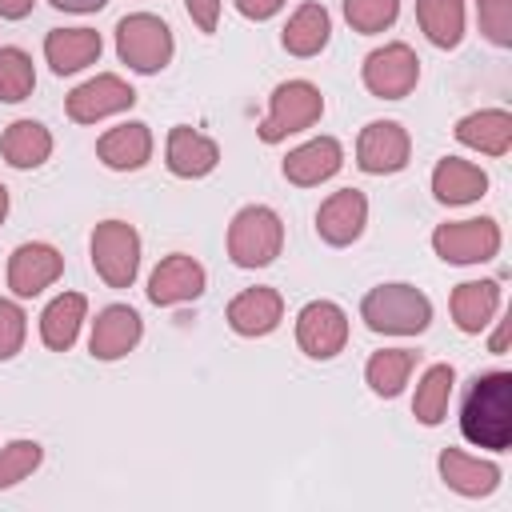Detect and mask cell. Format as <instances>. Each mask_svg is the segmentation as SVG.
I'll use <instances>...</instances> for the list:
<instances>
[{
	"instance_id": "obj_1",
	"label": "cell",
	"mask_w": 512,
	"mask_h": 512,
	"mask_svg": "<svg viewBox=\"0 0 512 512\" xmlns=\"http://www.w3.org/2000/svg\"><path fill=\"white\" fill-rule=\"evenodd\" d=\"M460 432L476 448L492 452L512 444V372H484L472 380L460 408Z\"/></svg>"
},
{
	"instance_id": "obj_2",
	"label": "cell",
	"mask_w": 512,
	"mask_h": 512,
	"mask_svg": "<svg viewBox=\"0 0 512 512\" xmlns=\"http://www.w3.org/2000/svg\"><path fill=\"white\" fill-rule=\"evenodd\" d=\"M360 320L376 336H420L432 324V300L416 284H376L360 300Z\"/></svg>"
},
{
	"instance_id": "obj_3",
	"label": "cell",
	"mask_w": 512,
	"mask_h": 512,
	"mask_svg": "<svg viewBox=\"0 0 512 512\" xmlns=\"http://www.w3.org/2000/svg\"><path fill=\"white\" fill-rule=\"evenodd\" d=\"M284 252V224L268 204H244L228 224V260L236 268H268Z\"/></svg>"
},
{
	"instance_id": "obj_4",
	"label": "cell",
	"mask_w": 512,
	"mask_h": 512,
	"mask_svg": "<svg viewBox=\"0 0 512 512\" xmlns=\"http://www.w3.org/2000/svg\"><path fill=\"white\" fill-rule=\"evenodd\" d=\"M172 52H176L172 28L160 16H152V12L120 16V24H116V56L132 72H140V76L164 72L172 64Z\"/></svg>"
},
{
	"instance_id": "obj_5",
	"label": "cell",
	"mask_w": 512,
	"mask_h": 512,
	"mask_svg": "<svg viewBox=\"0 0 512 512\" xmlns=\"http://www.w3.org/2000/svg\"><path fill=\"white\" fill-rule=\"evenodd\" d=\"M92 268L108 288H132L140 272V232L128 220H100L88 236Z\"/></svg>"
},
{
	"instance_id": "obj_6",
	"label": "cell",
	"mask_w": 512,
	"mask_h": 512,
	"mask_svg": "<svg viewBox=\"0 0 512 512\" xmlns=\"http://www.w3.org/2000/svg\"><path fill=\"white\" fill-rule=\"evenodd\" d=\"M324 116V96L312 80H284L272 88L268 100V116L260 124V140L264 144H280L304 128H312Z\"/></svg>"
},
{
	"instance_id": "obj_7",
	"label": "cell",
	"mask_w": 512,
	"mask_h": 512,
	"mask_svg": "<svg viewBox=\"0 0 512 512\" xmlns=\"http://www.w3.org/2000/svg\"><path fill=\"white\" fill-rule=\"evenodd\" d=\"M360 80H364V88H368L372 96H380V100H404V96L420 84V56H416L408 44L392 40V44L372 48V52L364 56Z\"/></svg>"
},
{
	"instance_id": "obj_8",
	"label": "cell",
	"mask_w": 512,
	"mask_h": 512,
	"mask_svg": "<svg viewBox=\"0 0 512 512\" xmlns=\"http://www.w3.org/2000/svg\"><path fill=\"white\" fill-rule=\"evenodd\" d=\"M432 248L444 264H484L500 252V224L492 216L448 220L432 232Z\"/></svg>"
},
{
	"instance_id": "obj_9",
	"label": "cell",
	"mask_w": 512,
	"mask_h": 512,
	"mask_svg": "<svg viewBox=\"0 0 512 512\" xmlns=\"http://www.w3.org/2000/svg\"><path fill=\"white\" fill-rule=\"evenodd\" d=\"M412 160V136L400 120H372L356 136V168L368 176L404 172Z\"/></svg>"
},
{
	"instance_id": "obj_10",
	"label": "cell",
	"mask_w": 512,
	"mask_h": 512,
	"mask_svg": "<svg viewBox=\"0 0 512 512\" xmlns=\"http://www.w3.org/2000/svg\"><path fill=\"white\" fill-rule=\"evenodd\" d=\"M296 344L308 360H332L348 344V312L336 300H308L296 312Z\"/></svg>"
},
{
	"instance_id": "obj_11",
	"label": "cell",
	"mask_w": 512,
	"mask_h": 512,
	"mask_svg": "<svg viewBox=\"0 0 512 512\" xmlns=\"http://www.w3.org/2000/svg\"><path fill=\"white\" fill-rule=\"evenodd\" d=\"M132 104H136V88L116 72H100V76H92L68 92L64 112L72 124H96V120L128 112Z\"/></svg>"
},
{
	"instance_id": "obj_12",
	"label": "cell",
	"mask_w": 512,
	"mask_h": 512,
	"mask_svg": "<svg viewBox=\"0 0 512 512\" xmlns=\"http://www.w3.org/2000/svg\"><path fill=\"white\" fill-rule=\"evenodd\" d=\"M208 288V272L196 256L188 252H172L164 256L152 276H148V300L156 308H176V304H188V300H200Z\"/></svg>"
},
{
	"instance_id": "obj_13",
	"label": "cell",
	"mask_w": 512,
	"mask_h": 512,
	"mask_svg": "<svg viewBox=\"0 0 512 512\" xmlns=\"http://www.w3.org/2000/svg\"><path fill=\"white\" fill-rule=\"evenodd\" d=\"M64 276V256L60 248L44 244V240H28V244H16L12 256H8V288L12 296L20 300H32L40 296L48 284H56Z\"/></svg>"
},
{
	"instance_id": "obj_14",
	"label": "cell",
	"mask_w": 512,
	"mask_h": 512,
	"mask_svg": "<svg viewBox=\"0 0 512 512\" xmlns=\"http://www.w3.org/2000/svg\"><path fill=\"white\" fill-rule=\"evenodd\" d=\"M368 224V196L360 188H340L316 208V236L332 248H348L364 236Z\"/></svg>"
},
{
	"instance_id": "obj_15",
	"label": "cell",
	"mask_w": 512,
	"mask_h": 512,
	"mask_svg": "<svg viewBox=\"0 0 512 512\" xmlns=\"http://www.w3.org/2000/svg\"><path fill=\"white\" fill-rule=\"evenodd\" d=\"M140 336H144L140 312L128 308V304H108V308H100L96 320H92L88 352H92V360H104V364H108V360H124V356L140 344Z\"/></svg>"
},
{
	"instance_id": "obj_16",
	"label": "cell",
	"mask_w": 512,
	"mask_h": 512,
	"mask_svg": "<svg viewBox=\"0 0 512 512\" xmlns=\"http://www.w3.org/2000/svg\"><path fill=\"white\" fill-rule=\"evenodd\" d=\"M224 316H228V328H232L236 336L256 340V336H268V332L280 328V320H284V300H280L276 288L256 284V288L236 292V296L228 300V312H224Z\"/></svg>"
},
{
	"instance_id": "obj_17",
	"label": "cell",
	"mask_w": 512,
	"mask_h": 512,
	"mask_svg": "<svg viewBox=\"0 0 512 512\" xmlns=\"http://www.w3.org/2000/svg\"><path fill=\"white\" fill-rule=\"evenodd\" d=\"M340 168H344V148H340L336 136H316V140L292 148L280 164L284 180L296 184V188H316V184L332 180Z\"/></svg>"
},
{
	"instance_id": "obj_18",
	"label": "cell",
	"mask_w": 512,
	"mask_h": 512,
	"mask_svg": "<svg viewBox=\"0 0 512 512\" xmlns=\"http://www.w3.org/2000/svg\"><path fill=\"white\" fill-rule=\"evenodd\" d=\"M164 164L172 176L180 180H200L220 164V144L188 124L168 128V144H164Z\"/></svg>"
},
{
	"instance_id": "obj_19",
	"label": "cell",
	"mask_w": 512,
	"mask_h": 512,
	"mask_svg": "<svg viewBox=\"0 0 512 512\" xmlns=\"http://www.w3.org/2000/svg\"><path fill=\"white\" fill-rule=\"evenodd\" d=\"M96 156L112 172H140L152 160V132L144 120H124L96 140Z\"/></svg>"
},
{
	"instance_id": "obj_20",
	"label": "cell",
	"mask_w": 512,
	"mask_h": 512,
	"mask_svg": "<svg viewBox=\"0 0 512 512\" xmlns=\"http://www.w3.org/2000/svg\"><path fill=\"white\" fill-rule=\"evenodd\" d=\"M104 52V40L96 28H52L44 36V60L56 76H72L84 72L88 64H96Z\"/></svg>"
},
{
	"instance_id": "obj_21",
	"label": "cell",
	"mask_w": 512,
	"mask_h": 512,
	"mask_svg": "<svg viewBox=\"0 0 512 512\" xmlns=\"http://www.w3.org/2000/svg\"><path fill=\"white\" fill-rule=\"evenodd\" d=\"M488 192V172L472 160H460V156H444L436 160L432 168V196L448 208H460V204H476L480 196Z\"/></svg>"
},
{
	"instance_id": "obj_22",
	"label": "cell",
	"mask_w": 512,
	"mask_h": 512,
	"mask_svg": "<svg viewBox=\"0 0 512 512\" xmlns=\"http://www.w3.org/2000/svg\"><path fill=\"white\" fill-rule=\"evenodd\" d=\"M500 280H464L452 288L448 296V308H452V320L460 332L476 336L492 324V316L500 312Z\"/></svg>"
},
{
	"instance_id": "obj_23",
	"label": "cell",
	"mask_w": 512,
	"mask_h": 512,
	"mask_svg": "<svg viewBox=\"0 0 512 512\" xmlns=\"http://www.w3.org/2000/svg\"><path fill=\"white\" fill-rule=\"evenodd\" d=\"M328 40H332V16H328V8L316 4V0L300 4V8L288 16L284 32H280L284 52H288V56H300V60L320 56V52L328 48Z\"/></svg>"
},
{
	"instance_id": "obj_24",
	"label": "cell",
	"mask_w": 512,
	"mask_h": 512,
	"mask_svg": "<svg viewBox=\"0 0 512 512\" xmlns=\"http://www.w3.org/2000/svg\"><path fill=\"white\" fill-rule=\"evenodd\" d=\"M436 468H440V480H444L452 492H460V496H488V492H496V484H500V468H496L492 460L468 456V452H460V448H444L440 460H436Z\"/></svg>"
},
{
	"instance_id": "obj_25",
	"label": "cell",
	"mask_w": 512,
	"mask_h": 512,
	"mask_svg": "<svg viewBox=\"0 0 512 512\" xmlns=\"http://www.w3.org/2000/svg\"><path fill=\"white\" fill-rule=\"evenodd\" d=\"M456 140L484 156H504L512 148V112H504V108L468 112L456 120Z\"/></svg>"
},
{
	"instance_id": "obj_26",
	"label": "cell",
	"mask_w": 512,
	"mask_h": 512,
	"mask_svg": "<svg viewBox=\"0 0 512 512\" xmlns=\"http://www.w3.org/2000/svg\"><path fill=\"white\" fill-rule=\"evenodd\" d=\"M84 316H88L84 292H60V296H52L44 304V312H40V340H44V348L68 352L76 344V336H80Z\"/></svg>"
},
{
	"instance_id": "obj_27",
	"label": "cell",
	"mask_w": 512,
	"mask_h": 512,
	"mask_svg": "<svg viewBox=\"0 0 512 512\" xmlns=\"http://www.w3.org/2000/svg\"><path fill=\"white\" fill-rule=\"evenodd\" d=\"M0 156L8 168H20V172L40 168L52 156V132L40 120H12L0 132Z\"/></svg>"
},
{
	"instance_id": "obj_28",
	"label": "cell",
	"mask_w": 512,
	"mask_h": 512,
	"mask_svg": "<svg viewBox=\"0 0 512 512\" xmlns=\"http://www.w3.org/2000/svg\"><path fill=\"white\" fill-rule=\"evenodd\" d=\"M416 360H420V352H412V348H380V352H372L368 364H364V384L372 388V396L396 400V396L404 392V384H408Z\"/></svg>"
},
{
	"instance_id": "obj_29",
	"label": "cell",
	"mask_w": 512,
	"mask_h": 512,
	"mask_svg": "<svg viewBox=\"0 0 512 512\" xmlns=\"http://www.w3.org/2000/svg\"><path fill=\"white\" fill-rule=\"evenodd\" d=\"M452 384H456V368L452 364H432L424 368L416 396H412V416L424 428H436L448 416V400H452Z\"/></svg>"
},
{
	"instance_id": "obj_30",
	"label": "cell",
	"mask_w": 512,
	"mask_h": 512,
	"mask_svg": "<svg viewBox=\"0 0 512 512\" xmlns=\"http://www.w3.org/2000/svg\"><path fill=\"white\" fill-rule=\"evenodd\" d=\"M416 24L436 48H456L464 40V0H416Z\"/></svg>"
},
{
	"instance_id": "obj_31",
	"label": "cell",
	"mask_w": 512,
	"mask_h": 512,
	"mask_svg": "<svg viewBox=\"0 0 512 512\" xmlns=\"http://www.w3.org/2000/svg\"><path fill=\"white\" fill-rule=\"evenodd\" d=\"M36 88V68H32V56L24 48H0V100L4 104H20L28 100Z\"/></svg>"
},
{
	"instance_id": "obj_32",
	"label": "cell",
	"mask_w": 512,
	"mask_h": 512,
	"mask_svg": "<svg viewBox=\"0 0 512 512\" xmlns=\"http://www.w3.org/2000/svg\"><path fill=\"white\" fill-rule=\"evenodd\" d=\"M44 460V448L36 440H8L0 448V492L16 488L20 480H28Z\"/></svg>"
},
{
	"instance_id": "obj_33",
	"label": "cell",
	"mask_w": 512,
	"mask_h": 512,
	"mask_svg": "<svg viewBox=\"0 0 512 512\" xmlns=\"http://www.w3.org/2000/svg\"><path fill=\"white\" fill-rule=\"evenodd\" d=\"M400 16V0H344V20L360 36H376L392 28Z\"/></svg>"
},
{
	"instance_id": "obj_34",
	"label": "cell",
	"mask_w": 512,
	"mask_h": 512,
	"mask_svg": "<svg viewBox=\"0 0 512 512\" xmlns=\"http://www.w3.org/2000/svg\"><path fill=\"white\" fill-rule=\"evenodd\" d=\"M476 20L496 48H512V0H476Z\"/></svg>"
},
{
	"instance_id": "obj_35",
	"label": "cell",
	"mask_w": 512,
	"mask_h": 512,
	"mask_svg": "<svg viewBox=\"0 0 512 512\" xmlns=\"http://www.w3.org/2000/svg\"><path fill=\"white\" fill-rule=\"evenodd\" d=\"M28 336V316L16 300H0V360H12L24 348Z\"/></svg>"
},
{
	"instance_id": "obj_36",
	"label": "cell",
	"mask_w": 512,
	"mask_h": 512,
	"mask_svg": "<svg viewBox=\"0 0 512 512\" xmlns=\"http://www.w3.org/2000/svg\"><path fill=\"white\" fill-rule=\"evenodd\" d=\"M184 8H188L192 24L200 32H216V24H220V0H184Z\"/></svg>"
},
{
	"instance_id": "obj_37",
	"label": "cell",
	"mask_w": 512,
	"mask_h": 512,
	"mask_svg": "<svg viewBox=\"0 0 512 512\" xmlns=\"http://www.w3.org/2000/svg\"><path fill=\"white\" fill-rule=\"evenodd\" d=\"M232 4H236V12H240L244 20H256V24H260V20H272L288 0H232Z\"/></svg>"
},
{
	"instance_id": "obj_38",
	"label": "cell",
	"mask_w": 512,
	"mask_h": 512,
	"mask_svg": "<svg viewBox=\"0 0 512 512\" xmlns=\"http://www.w3.org/2000/svg\"><path fill=\"white\" fill-rule=\"evenodd\" d=\"M48 4L60 8V12H80L84 16V12H100L108 0H48Z\"/></svg>"
},
{
	"instance_id": "obj_39",
	"label": "cell",
	"mask_w": 512,
	"mask_h": 512,
	"mask_svg": "<svg viewBox=\"0 0 512 512\" xmlns=\"http://www.w3.org/2000/svg\"><path fill=\"white\" fill-rule=\"evenodd\" d=\"M36 8V0H0V16L4 20H24Z\"/></svg>"
},
{
	"instance_id": "obj_40",
	"label": "cell",
	"mask_w": 512,
	"mask_h": 512,
	"mask_svg": "<svg viewBox=\"0 0 512 512\" xmlns=\"http://www.w3.org/2000/svg\"><path fill=\"white\" fill-rule=\"evenodd\" d=\"M504 348H508V320H500V324H496V332H492V352L500 356Z\"/></svg>"
},
{
	"instance_id": "obj_41",
	"label": "cell",
	"mask_w": 512,
	"mask_h": 512,
	"mask_svg": "<svg viewBox=\"0 0 512 512\" xmlns=\"http://www.w3.org/2000/svg\"><path fill=\"white\" fill-rule=\"evenodd\" d=\"M4 216H8V188L0 184V224H4Z\"/></svg>"
}]
</instances>
